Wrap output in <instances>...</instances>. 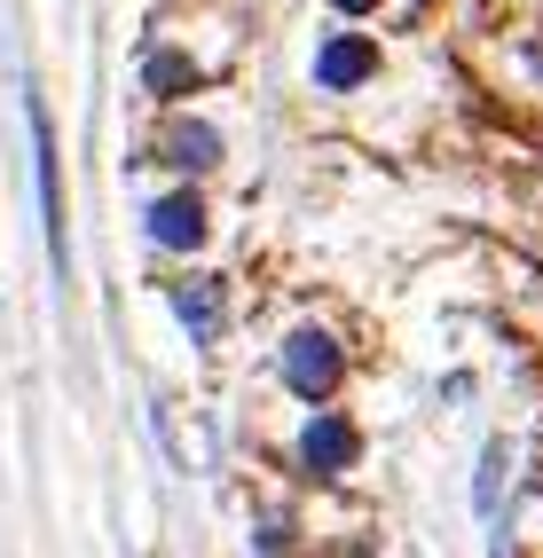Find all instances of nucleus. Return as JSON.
Wrapping results in <instances>:
<instances>
[{
	"label": "nucleus",
	"instance_id": "1",
	"mask_svg": "<svg viewBox=\"0 0 543 558\" xmlns=\"http://www.w3.org/2000/svg\"><path fill=\"white\" fill-rule=\"evenodd\" d=\"M339 339L331 330H315V323H300L292 339H283V386H292L300 401H331V386H339Z\"/></svg>",
	"mask_w": 543,
	"mask_h": 558
},
{
	"label": "nucleus",
	"instance_id": "2",
	"mask_svg": "<svg viewBox=\"0 0 543 558\" xmlns=\"http://www.w3.org/2000/svg\"><path fill=\"white\" fill-rule=\"evenodd\" d=\"M24 126H32V190H40V229H48V259L63 268V197H56V126H48V110L40 95H24Z\"/></svg>",
	"mask_w": 543,
	"mask_h": 558
},
{
	"label": "nucleus",
	"instance_id": "3",
	"mask_svg": "<svg viewBox=\"0 0 543 558\" xmlns=\"http://www.w3.org/2000/svg\"><path fill=\"white\" fill-rule=\"evenodd\" d=\"M142 236L166 244V252H197V244H205V205H197L190 190L150 197V205H142Z\"/></svg>",
	"mask_w": 543,
	"mask_h": 558
},
{
	"label": "nucleus",
	"instance_id": "4",
	"mask_svg": "<svg viewBox=\"0 0 543 558\" xmlns=\"http://www.w3.org/2000/svg\"><path fill=\"white\" fill-rule=\"evenodd\" d=\"M378 71V48L362 40V32H331V40L315 48V87H331V95H347V87H362Z\"/></svg>",
	"mask_w": 543,
	"mask_h": 558
},
{
	"label": "nucleus",
	"instance_id": "5",
	"mask_svg": "<svg viewBox=\"0 0 543 558\" xmlns=\"http://www.w3.org/2000/svg\"><path fill=\"white\" fill-rule=\"evenodd\" d=\"M354 457H362V433H354L347 417H331V409H315L307 433H300V464H307V472H347Z\"/></svg>",
	"mask_w": 543,
	"mask_h": 558
},
{
	"label": "nucleus",
	"instance_id": "6",
	"mask_svg": "<svg viewBox=\"0 0 543 558\" xmlns=\"http://www.w3.org/2000/svg\"><path fill=\"white\" fill-rule=\"evenodd\" d=\"M173 315L190 339H221V323H229V291L221 276H190V283H173Z\"/></svg>",
	"mask_w": 543,
	"mask_h": 558
},
{
	"label": "nucleus",
	"instance_id": "7",
	"mask_svg": "<svg viewBox=\"0 0 543 558\" xmlns=\"http://www.w3.org/2000/svg\"><path fill=\"white\" fill-rule=\"evenodd\" d=\"M158 150H166L181 173H205L213 158H221V134H213L205 119H181V126H166V142H158Z\"/></svg>",
	"mask_w": 543,
	"mask_h": 558
},
{
	"label": "nucleus",
	"instance_id": "8",
	"mask_svg": "<svg viewBox=\"0 0 543 558\" xmlns=\"http://www.w3.org/2000/svg\"><path fill=\"white\" fill-rule=\"evenodd\" d=\"M142 80H150V95L181 102V95L197 87V63H190V56H166V48H150V56H142Z\"/></svg>",
	"mask_w": 543,
	"mask_h": 558
},
{
	"label": "nucleus",
	"instance_id": "9",
	"mask_svg": "<svg viewBox=\"0 0 543 558\" xmlns=\"http://www.w3.org/2000/svg\"><path fill=\"white\" fill-rule=\"evenodd\" d=\"M331 9H339V16H362V9H378V0H331Z\"/></svg>",
	"mask_w": 543,
	"mask_h": 558
}]
</instances>
